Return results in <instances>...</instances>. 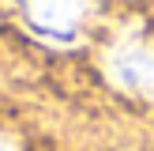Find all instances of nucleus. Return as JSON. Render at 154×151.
Here are the masks:
<instances>
[{
    "instance_id": "nucleus-2",
    "label": "nucleus",
    "mask_w": 154,
    "mask_h": 151,
    "mask_svg": "<svg viewBox=\"0 0 154 151\" xmlns=\"http://www.w3.org/2000/svg\"><path fill=\"white\" fill-rule=\"evenodd\" d=\"M87 11V4H26V23L49 42H68Z\"/></svg>"
},
{
    "instance_id": "nucleus-1",
    "label": "nucleus",
    "mask_w": 154,
    "mask_h": 151,
    "mask_svg": "<svg viewBox=\"0 0 154 151\" xmlns=\"http://www.w3.org/2000/svg\"><path fill=\"white\" fill-rule=\"evenodd\" d=\"M105 76L132 95H154V38L117 42L105 57Z\"/></svg>"
},
{
    "instance_id": "nucleus-3",
    "label": "nucleus",
    "mask_w": 154,
    "mask_h": 151,
    "mask_svg": "<svg viewBox=\"0 0 154 151\" xmlns=\"http://www.w3.org/2000/svg\"><path fill=\"white\" fill-rule=\"evenodd\" d=\"M0 151H23V147L11 140V136H4V132H0Z\"/></svg>"
}]
</instances>
